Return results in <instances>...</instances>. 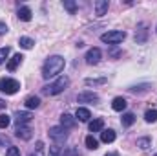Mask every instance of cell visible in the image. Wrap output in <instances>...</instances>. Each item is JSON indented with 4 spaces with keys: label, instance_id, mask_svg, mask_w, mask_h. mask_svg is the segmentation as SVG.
Masks as SVG:
<instances>
[{
    "label": "cell",
    "instance_id": "cell-1",
    "mask_svg": "<svg viewBox=\"0 0 157 156\" xmlns=\"http://www.w3.org/2000/svg\"><path fill=\"white\" fill-rule=\"evenodd\" d=\"M66 66V59L60 55H51L46 59L44 66H42V77L44 79H51L55 76H59Z\"/></svg>",
    "mask_w": 157,
    "mask_h": 156
},
{
    "label": "cell",
    "instance_id": "cell-2",
    "mask_svg": "<svg viewBox=\"0 0 157 156\" xmlns=\"http://www.w3.org/2000/svg\"><path fill=\"white\" fill-rule=\"evenodd\" d=\"M68 86H70V77L62 76V77H59L57 81H53L51 84H46L42 88V94H46V96H57V94L64 92Z\"/></svg>",
    "mask_w": 157,
    "mask_h": 156
},
{
    "label": "cell",
    "instance_id": "cell-3",
    "mask_svg": "<svg viewBox=\"0 0 157 156\" xmlns=\"http://www.w3.org/2000/svg\"><path fill=\"white\" fill-rule=\"evenodd\" d=\"M20 90V83L17 79L11 77H2L0 79V92L2 94H7V96H13Z\"/></svg>",
    "mask_w": 157,
    "mask_h": 156
},
{
    "label": "cell",
    "instance_id": "cell-4",
    "mask_svg": "<svg viewBox=\"0 0 157 156\" xmlns=\"http://www.w3.org/2000/svg\"><path fill=\"white\" fill-rule=\"evenodd\" d=\"M126 39V33L124 31H106V33H102L101 35V40L102 42H106V44H119V42H122V40Z\"/></svg>",
    "mask_w": 157,
    "mask_h": 156
},
{
    "label": "cell",
    "instance_id": "cell-5",
    "mask_svg": "<svg viewBox=\"0 0 157 156\" xmlns=\"http://www.w3.org/2000/svg\"><path fill=\"white\" fill-rule=\"evenodd\" d=\"M49 138L55 140L57 143H62V142H66L68 132H66V129H62V127H51V129H49Z\"/></svg>",
    "mask_w": 157,
    "mask_h": 156
},
{
    "label": "cell",
    "instance_id": "cell-6",
    "mask_svg": "<svg viewBox=\"0 0 157 156\" xmlns=\"http://www.w3.org/2000/svg\"><path fill=\"white\" fill-rule=\"evenodd\" d=\"M101 57H102V51H101L99 48H90L84 59H86V63H88V64H91V66H93V64H99Z\"/></svg>",
    "mask_w": 157,
    "mask_h": 156
},
{
    "label": "cell",
    "instance_id": "cell-7",
    "mask_svg": "<svg viewBox=\"0 0 157 156\" xmlns=\"http://www.w3.org/2000/svg\"><path fill=\"white\" fill-rule=\"evenodd\" d=\"M78 103H99V96L93 94V92H82L77 96Z\"/></svg>",
    "mask_w": 157,
    "mask_h": 156
},
{
    "label": "cell",
    "instance_id": "cell-8",
    "mask_svg": "<svg viewBox=\"0 0 157 156\" xmlns=\"http://www.w3.org/2000/svg\"><path fill=\"white\" fill-rule=\"evenodd\" d=\"M77 125V119H75V116H71V114H62L60 116V127L62 129H73Z\"/></svg>",
    "mask_w": 157,
    "mask_h": 156
},
{
    "label": "cell",
    "instance_id": "cell-9",
    "mask_svg": "<svg viewBox=\"0 0 157 156\" xmlns=\"http://www.w3.org/2000/svg\"><path fill=\"white\" fill-rule=\"evenodd\" d=\"M31 129L29 127H26V125H18L17 127V130H15V136L17 138H20V140H31Z\"/></svg>",
    "mask_w": 157,
    "mask_h": 156
},
{
    "label": "cell",
    "instance_id": "cell-10",
    "mask_svg": "<svg viewBox=\"0 0 157 156\" xmlns=\"http://www.w3.org/2000/svg\"><path fill=\"white\" fill-rule=\"evenodd\" d=\"M31 119H33V116H31L29 112H22V110L15 112V121H17V125H26V123H29Z\"/></svg>",
    "mask_w": 157,
    "mask_h": 156
},
{
    "label": "cell",
    "instance_id": "cell-11",
    "mask_svg": "<svg viewBox=\"0 0 157 156\" xmlns=\"http://www.w3.org/2000/svg\"><path fill=\"white\" fill-rule=\"evenodd\" d=\"M108 0H97L95 2V15L97 17H104L106 15V11H108Z\"/></svg>",
    "mask_w": 157,
    "mask_h": 156
},
{
    "label": "cell",
    "instance_id": "cell-12",
    "mask_svg": "<svg viewBox=\"0 0 157 156\" xmlns=\"http://www.w3.org/2000/svg\"><path fill=\"white\" fill-rule=\"evenodd\" d=\"M22 59H24V55H22V53H15V55L7 61V70H9V72H15V70H17V66L22 63Z\"/></svg>",
    "mask_w": 157,
    "mask_h": 156
},
{
    "label": "cell",
    "instance_id": "cell-13",
    "mask_svg": "<svg viewBox=\"0 0 157 156\" xmlns=\"http://www.w3.org/2000/svg\"><path fill=\"white\" fill-rule=\"evenodd\" d=\"M88 129H90V132H99V130H102V129H104V119H102V117H97V119L90 121Z\"/></svg>",
    "mask_w": 157,
    "mask_h": 156
},
{
    "label": "cell",
    "instance_id": "cell-14",
    "mask_svg": "<svg viewBox=\"0 0 157 156\" xmlns=\"http://www.w3.org/2000/svg\"><path fill=\"white\" fill-rule=\"evenodd\" d=\"M101 142H104V143H112V142H115V130H113V129H106V130H102V132H101Z\"/></svg>",
    "mask_w": 157,
    "mask_h": 156
},
{
    "label": "cell",
    "instance_id": "cell-15",
    "mask_svg": "<svg viewBox=\"0 0 157 156\" xmlns=\"http://www.w3.org/2000/svg\"><path fill=\"white\" fill-rule=\"evenodd\" d=\"M90 117H91V112H90L88 109H84V107H78L77 109L75 119H78V121H90Z\"/></svg>",
    "mask_w": 157,
    "mask_h": 156
},
{
    "label": "cell",
    "instance_id": "cell-16",
    "mask_svg": "<svg viewBox=\"0 0 157 156\" xmlns=\"http://www.w3.org/2000/svg\"><path fill=\"white\" fill-rule=\"evenodd\" d=\"M17 15H18V18H20V20H24V22H29L33 13H31V9H29V7L22 6V7H18V13H17Z\"/></svg>",
    "mask_w": 157,
    "mask_h": 156
},
{
    "label": "cell",
    "instance_id": "cell-17",
    "mask_svg": "<svg viewBox=\"0 0 157 156\" xmlns=\"http://www.w3.org/2000/svg\"><path fill=\"white\" fill-rule=\"evenodd\" d=\"M126 105H128V103H126V99H124V97H121V96L115 97V99L112 101V109H113V110H117V112H122V110L126 109Z\"/></svg>",
    "mask_w": 157,
    "mask_h": 156
},
{
    "label": "cell",
    "instance_id": "cell-18",
    "mask_svg": "<svg viewBox=\"0 0 157 156\" xmlns=\"http://www.w3.org/2000/svg\"><path fill=\"white\" fill-rule=\"evenodd\" d=\"M24 105H26L28 109H39L40 107V97H37V96H29V97H26Z\"/></svg>",
    "mask_w": 157,
    "mask_h": 156
},
{
    "label": "cell",
    "instance_id": "cell-19",
    "mask_svg": "<svg viewBox=\"0 0 157 156\" xmlns=\"http://www.w3.org/2000/svg\"><path fill=\"white\" fill-rule=\"evenodd\" d=\"M121 123H122V127H132V125L135 123V114H132V112L122 114V117H121Z\"/></svg>",
    "mask_w": 157,
    "mask_h": 156
},
{
    "label": "cell",
    "instance_id": "cell-20",
    "mask_svg": "<svg viewBox=\"0 0 157 156\" xmlns=\"http://www.w3.org/2000/svg\"><path fill=\"white\" fill-rule=\"evenodd\" d=\"M84 143H86V147L90 149V151H95V149H99V142L93 138V134H90V136H86V140H84Z\"/></svg>",
    "mask_w": 157,
    "mask_h": 156
},
{
    "label": "cell",
    "instance_id": "cell-21",
    "mask_svg": "<svg viewBox=\"0 0 157 156\" xmlns=\"http://www.w3.org/2000/svg\"><path fill=\"white\" fill-rule=\"evenodd\" d=\"M18 44H20V48H24V50H31V48L35 46V40L29 39V37H20V39H18Z\"/></svg>",
    "mask_w": 157,
    "mask_h": 156
},
{
    "label": "cell",
    "instance_id": "cell-22",
    "mask_svg": "<svg viewBox=\"0 0 157 156\" xmlns=\"http://www.w3.org/2000/svg\"><path fill=\"white\" fill-rule=\"evenodd\" d=\"M144 119H146V123H155L157 121V110L155 109L146 110V112H144Z\"/></svg>",
    "mask_w": 157,
    "mask_h": 156
},
{
    "label": "cell",
    "instance_id": "cell-23",
    "mask_svg": "<svg viewBox=\"0 0 157 156\" xmlns=\"http://www.w3.org/2000/svg\"><path fill=\"white\" fill-rule=\"evenodd\" d=\"M152 145V140L150 138H139L137 140V147H141V149H148Z\"/></svg>",
    "mask_w": 157,
    "mask_h": 156
},
{
    "label": "cell",
    "instance_id": "cell-24",
    "mask_svg": "<svg viewBox=\"0 0 157 156\" xmlns=\"http://www.w3.org/2000/svg\"><path fill=\"white\" fill-rule=\"evenodd\" d=\"M48 156H62V149L59 147V143H55V145H51V147H49Z\"/></svg>",
    "mask_w": 157,
    "mask_h": 156
},
{
    "label": "cell",
    "instance_id": "cell-25",
    "mask_svg": "<svg viewBox=\"0 0 157 156\" xmlns=\"http://www.w3.org/2000/svg\"><path fill=\"white\" fill-rule=\"evenodd\" d=\"M9 123H11V117L7 116V114H0V129L9 127Z\"/></svg>",
    "mask_w": 157,
    "mask_h": 156
},
{
    "label": "cell",
    "instance_id": "cell-26",
    "mask_svg": "<svg viewBox=\"0 0 157 156\" xmlns=\"http://www.w3.org/2000/svg\"><path fill=\"white\" fill-rule=\"evenodd\" d=\"M64 7H66L71 15L77 11V4H75V2H71V0H64Z\"/></svg>",
    "mask_w": 157,
    "mask_h": 156
},
{
    "label": "cell",
    "instance_id": "cell-27",
    "mask_svg": "<svg viewBox=\"0 0 157 156\" xmlns=\"http://www.w3.org/2000/svg\"><path fill=\"white\" fill-rule=\"evenodd\" d=\"M148 88H150V84H139V86H130L128 90L133 92V94H137V92H146Z\"/></svg>",
    "mask_w": 157,
    "mask_h": 156
},
{
    "label": "cell",
    "instance_id": "cell-28",
    "mask_svg": "<svg viewBox=\"0 0 157 156\" xmlns=\"http://www.w3.org/2000/svg\"><path fill=\"white\" fill-rule=\"evenodd\" d=\"M9 48L6 46V48H0V64H4L6 63V59H7V55H9Z\"/></svg>",
    "mask_w": 157,
    "mask_h": 156
},
{
    "label": "cell",
    "instance_id": "cell-29",
    "mask_svg": "<svg viewBox=\"0 0 157 156\" xmlns=\"http://www.w3.org/2000/svg\"><path fill=\"white\" fill-rule=\"evenodd\" d=\"M6 156H20V149H18V147L9 145V149L6 151Z\"/></svg>",
    "mask_w": 157,
    "mask_h": 156
},
{
    "label": "cell",
    "instance_id": "cell-30",
    "mask_svg": "<svg viewBox=\"0 0 157 156\" xmlns=\"http://www.w3.org/2000/svg\"><path fill=\"white\" fill-rule=\"evenodd\" d=\"M88 86H91V84H102V83H106V79L104 77H101V79H86L84 81Z\"/></svg>",
    "mask_w": 157,
    "mask_h": 156
},
{
    "label": "cell",
    "instance_id": "cell-31",
    "mask_svg": "<svg viewBox=\"0 0 157 156\" xmlns=\"http://www.w3.org/2000/svg\"><path fill=\"white\" fill-rule=\"evenodd\" d=\"M62 156H77V149L75 147H70V149H66L62 153Z\"/></svg>",
    "mask_w": 157,
    "mask_h": 156
},
{
    "label": "cell",
    "instance_id": "cell-32",
    "mask_svg": "<svg viewBox=\"0 0 157 156\" xmlns=\"http://www.w3.org/2000/svg\"><path fill=\"white\" fill-rule=\"evenodd\" d=\"M9 31V28H7V24L6 22H0V35H6Z\"/></svg>",
    "mask_w": 157,
    "mask_h": 156
},
{
    "label": "cell",
    "instance_id": "cell-33",
    "mask_svg": "<svg viewBox=\"0 0 157 156\" xmlns=\"http://www.w3.org/2000/svg\"><path fill=\"white\" fill-rule=\"evenodd\" d=\"M37 151H39V153L44 151V143H42V142H37Z\"/></svg>",
    "mask_w": 157,
    "mask_h": 156
},
{
    "label": "cell",
    "instance_id": "cell-34",
    "mask_svg": "<svg viewBox=\"0 0 157 156\" xmlns=\"http://www.w3.org/2000/svg\"><path fill=\"white\" fill-rule=\"evenodd\" d=\"M0 109H6V101L4 99H0Z\"/></svg>",
    "mask_w": 157,
    "mask_h": 156
},
{
    "label": "cell",
    "instance_id": "cell-35",
    "mask_svg": "<svg viewBox=\"0 0 157 156\" xmlns=\"http://www.w3.org/2000/svg\"><path fill=\"white\" fill-rule=\"evenodd\" d=\"M106 156H119L117 153H110V154H106Z\"/></svg>",
    "mask_w": 157,
    "mask_h": 156
},
{
    "label": "cell",
    "instance_id": "cell-36",
    "mask_svg": "<svg viewBox=\"0 0 157 156\" xmlns=\"http://www.w3.org/2000/svg\"><path fill=\"white\" fill-rule=\"evenodd\" d=\"M29 156H35V154H29Z\"/></svg>",
    "mask_w": 157,
    "mask_h": 156
},
{
    "label": "cell",
    "instance_id": "cell-37",
    "mask_svg": "<svg viewBox=\"0 0 157 156\" xmlns=\"http://www.w3.org/2000/svg\"><path fill=\"white\" fill-rule=\"evenodd\" d=\"M0 143H2V140H0Z\"/></svg>",
    "mask_w": 157,
    "mask_h": 156
},
{
    "label": "cell",
    "instance_id": "cell-38",
    "mask_svg": "<svg viewBox=\"0 0 157 156\" xmlns=\"http://www.w3.org/2000/svg\"><path fill=\"white\" fill-rule=\"evenodd\" d=\"M155 31H157V28H155Z\"/></svg>",
    "mask_w": 157,
    "mask_h": 156
},
{
    "label": "cell",
    "instance_id": "cell-39",
    "mask_svg": "<svg viewBox=\"0 0 157 156\" xmlns=\"http://www.w3.org/2000/svg\"><path fill=\"white\" fill-rule=\"evenodd\" d=\"M154 156H157V154H154Z\"/></svg>",
    "mask_w": 157,
    "mask_h": 156
}]
</instances>
